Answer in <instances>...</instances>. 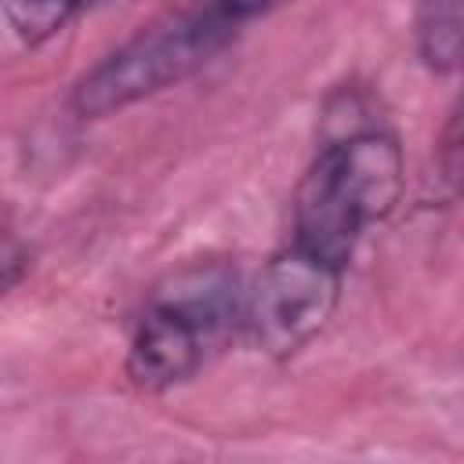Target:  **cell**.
Listing matches in <instances>:
<instances>
[{
  "label": "cell",
  "instance_id": "7",
  "mask_svg": "<svg viewBox=\"0 0 464 464\" xmlns=\"http://www.w3.org/2000/svg\"><path fill=\"white\" fill-rule=\"evenodd\" d=\"M25 272H29V246L14 232L0 228V297L14 290Z\"/></svg>",
  "mask_w": 464,
  "mask_h": 464
},
{
  "label": "cell",
  "instance_id": "4",
  "mask_svg": "<svg viewBox=\"0 0 464 464\" xmlns=\"http://www.w3.org/2000/svg\"><path fill=\"white\" fill-rule=\"evenodd\" d=\"M344 268L286 243L243 297V326L268 355L301 352L334 315Z\"/></svg>",
  "mask_w": 464,
  "mask_h": 464
},
{
  "label": "cell",
  "instance_id": "8",
  "mask_svg": "<svg viewBox=\"0 0 464 464\" xmlns=\"http://www.w3.org/2000/svg\"><path fill=\"white\" fill-rule=\"evenodd\" d=\"M199 4L210 7V11H218L225 22H232V25L239 29L243 22H250V18H257V14L272 11V7H279V4H286V0H199Z\"/></svg>",
  "mask_w": 464,
  "mask_h": 464
},
{
  "label": "cell",
  "instance_id": "5",
  "mask_svg": "<svg viewBox=\"0 0 464 464\" xmlns=\"http://www.w3.org/2000/svg\"><path fill=\"white\" fill-rule=\"evenodd\" d=\"M417 47L428 69L453 72L460 62V0H417Z\"/></svg>",
  "mask_w": 464,
  "mask_h": 464
},
{
  "label": "cell",
  "instance_id": "1",
  "mask_svg": "<svg viewBox=\"0 0 464 464\" xmlns=\"http://www.w3.org/2000/svg\"><path fill=\"white\" fill-rule=\"evenodd\" d=\"M402 196V152L384 130H355L319 149L294 192L290 243L344 268L362 232Z\"/></svg>",
  "mask_w": 464,
  "mask_h": 464
},
{
  "label": "cell",
  "instance_id": "3",
  "mask_svg": "<svg viewBox=\"0 0 464 464\" xmlns=\"http://www.w3.org/2000/svg\"><path fill=\"white\" fill-rule=\"evenodd\" d=\"M232 36L236 25L196 0V7L145 25L112 54H105L91 72H83L72 87V109L87 120L120 112L188 80L214 54H221Z\"/></svg>",
  "mask_w": 464,
  "mask_h": 464
},
{
  "label": "cell",
  "instance_id": "2",
  "mask_svg": "<svg viewBox=\"0 0 464 464\" xmlns=\"http://www.w3.org/2000/svg\"><path fill=\"white\" fill-rule=\"evenodd\" d=\"M243 286L232 265L207 261L160 283L130 334L127 377L145 392H167L199 366L243 323Z\"/></svg>",
  "mask_w": 464,
  "mask_h": 464
},
{
  "label": "cell",
  "instance_id": "6",
  "mask_svg": "<svg viewBox=\"0 0 464 464\" xmlns=\"http://www.w3.org/2000/svg\"><path fill=\"white\" fill-rule=\"evenodd\" d=\"M0 4H4L11 29L25 44H40V40L54 36L83 7V0H0Z\"/></svg>",
  "mask_w": 464,
  "mask_h": 464
}]
</instances>
